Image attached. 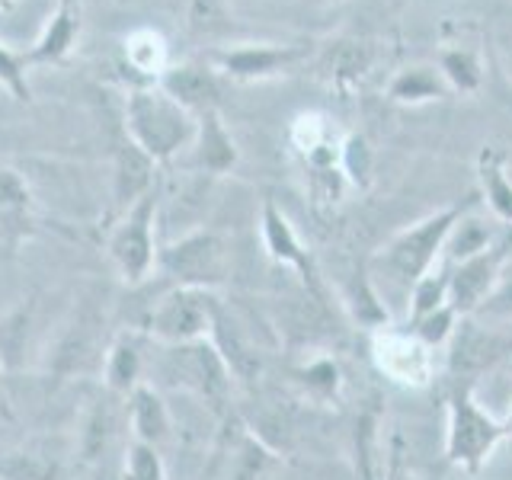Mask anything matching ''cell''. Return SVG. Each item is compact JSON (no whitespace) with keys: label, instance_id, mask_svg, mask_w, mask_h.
<instances>
[{"label":"cell","instance_id":"1","mask_svg":"<svg viewBox=\"0 0 512 480\" xmlns=\"http://www.w3.org/2000/svg\"><path fill=\"white\" fill-rule=\"evenodd\" d=\"M474 202H461V205H448L439 208V212L426 215L423 221L410 224L400 234H394L388 244H384L375 256V263L384 269L394 285L400 288H410L420 282L426 272L436 269L442 247H445V237L452 231V224L468 212Z\"/></svg>","mask_w":512,"mask_h":480},{"label":"cell","instance_id":"2","mask_svg":"<svg viewBox=\"0 0 512 480\" xmlns=\"http://www.w3.org/2000/svg\"><path fill=\"white\" fill-rule=\"evenodd\" d=\"M445 410H448L445 461L452 464V468L477 474L493 458L496 448L509 439L506 423L480 407L471 384H461V388L448 394Z\"/></svg>","mask_w":512,"mask_h":480},{"label":"cell","instance_id":"3","mask_svg":"<svg viewBox=\"0 0 512 480\" xmlns=\"http://www.w3.org/2000/svg\"><path fill=\"white\" fill-rule=\"evenodd\" d=\"M157 189L151 186L144 196H138L125 208V215L116 221V228L109 231L106 256L116 276L128 285H144L157 272Z\"/></svg>","mask_w":512,"mask_h":480},{"label":"cell","instance_id":"4","mask_svg":"<svg viewBox=\"0 0 512 480\" xmlns=\"http://www.w3.org/2000/svg\"><path fill=\"white\" fill-rule=\"evenodd\" d=\"M218 292H205V288L189 285H170L148 311H144L141 327L148 340L157 346H189L208 340L215 320Z\"/></svg>","mask_w":512,"mask_h":480},{"label":"cell","instance_id":"5","mask_svg":"<svg viewBox=\"0 0 512 480\" xmlns=\"http://www.w3.org/2000/svg\"><path fill=\"white\" fill-rule=\"evenodd\" d=\"M128 138L157 164L196 138V122L164 90H141L128 100Z\"/></svg>","mask_w":512,"mask_h":480},{"label":"cell","instance_id":"6","mask_svg":"<svg viewBox=\"0 0 512 480\" xmlns=\"http://www.w3.org/2000/svg\"><path fill=\"white\" fill-rule=\"evenodd\" d=\"M106 311L100 301H74L71 314L61 320V330L48 349L45 368L55 375H90L103 368L106 346L103 343Z\"/></svg>","mask_w":512,"mask_h":480},{"label":"cell","instance_id":"7","mask_svg":"<svg viewBox=\"0 0 512 480\" xmlns=\"http://www.w3.org/2000/svg\"><path fill=\"white\" fill-rule=\"evenodd\" d=\"M157 272H164L173 285L218 292L231 276V250L215 231H192L160 250Z\"/></svg>","mask_w":512,"mask_h":480},{"label":"cell","instance_id":"8","mask_svg":"<svg viewBox=\"0 0 512 480\" xmlns=\"http://www.w3.org/2000/svg\"><path fill=\"white\" fill-rule=\"evenodd\" d=\"M160 349H164V362H160V368H164V375L173 381V388L196 394L199 400L212 404L215 410L228 404L234 375L212 343L199 340L189 346H160Z\"/></svg>","mask_w":512,"mask_h":480},{"label":"cell","instance_id":"9","mask_svg":"<svg viewBox=\"0 0 512 480\" xmlns=\"http://www.w3.org/2000/svg\"><path fill=\"white\" fill-rule=\"evenodd\" d=\"M372 356L378 372L400 388H429L432 378H436L432 349L416 340L413 330H378L372 340Z\"/></svg>","mask_w":512,"mask_h":480},{"label":"cell","instance_id":"10","mask_svg":"<svg viewBox=\"0 0 512 480\" xmlns=\"http://www.w3.org/2000/svg\"><path fill=\"white\" fill-rule=\"evenodd\" d=\"M208 343L218 349V356L231 368L234 381L253 384L263 375V352H260V343H256V333L250 330L247 320L231 308V301H224L221 295L215 304V320H212V333H208Z\"/></svg>","mask_w":512,"mask_h":480},{"label":"cell","instance_id":"11","mask_svg":"<svg viewBox=\"0 0 512 480\" xmlns=\"http://www.w3.org/2000/svg\"><path fill=\"white\" fill-rule=\"evenodd\" d=\"M509 256V240H493V244L471 256V260L452 263V282H448V304L461 317H474V311L487 301L503 279V266Z\"/></svg>","mask_w":512,"mask_h":480},{"label":"cell","instance_id":"12","mask_svg":"<svg viewBox=\"0 0 512 480\" xmlns=\"http://www.w3.org/2000/svg\"><path fill=\"white\" fill-rule=\"evenodd\" d=\"M260 234H263V247L269 260L276 266L292 269L314 298H324V282H320L311 250L301 244L298 231L292 228V221L285 218L282 208L269 199L263 202V212H260Z\"/></svg>","mask_w":512,"mask_h":480},{"label":"cell","instance_id":"13","mask_svg":"<svg viewBox=\"0 0 512 480\" xmlns=\"http://www.w3.org/2000/svg\"><path fill=\"white\" fill-rule=\"evenodd\" d=\"M148 343V333L138 327H125L112 336L100 368L103 391L125 400L138 384H144V372H148V352H144V346Z\"/></svg>","mask_w":512,"mask_h":480},{"label":"cell","instance_id":"14","mask_svg":"<svg viewBox=\"0 0 512 480\" xmlns=\"http://www.w3.org/2000/svg\"><path fill=\"white\" fill-rule=\"evenodd\" d=\"M125 426L132 439L148 442L154 448L167 445L173 439V413L154 384H138V388L125 397Z\"/></svg>","mask_w":512,"mask_h":480},{"label":"cell","instance_id":"15","mask_svg":"<svg viewBox=\"0 0 512 480\" xmlns=\"http://www.w3.org/2000/svg\"><path fill=\"white\" fill-rule=\"evenodd\" d=\"M116 407L119 397H112L109 391H103L93 400L90 410L80 420V432H77V461L84 468H100V464L109 458L112 439H116Z\"/></svg>","mask_w":512,"mask_h":480},{"label":"cell","instance_id":"16","mask_svg":"<svg viewBox=\"0 0 512 480\" xmlns=\"http://www.w3.org/2000/svg\"><path fill=\"white\" fill-rule=\"evenodd\" d=\"M32 324H36V298H26L0 314V372L4 375H16L26 365Z\"/></svg>","mask_w":512,"mask_h":480},{"label":"cell","instance_id":"17","mask_svg":"<svg viewBox=\"0 0 512 480\" xmlns=\"http://www.w3.org/2000/svg\"><path fill=\"white\" fill-rule=\"evenodd\" d=\"M32 224V192L16 170H0V240L16 244L29 234Z\"/></svg>","mask_w":512,"mask_h":480},{"label":"cell","instance_id":"18","mask_svg":"<svg viewBox=\"0 0 512 480\" xmlns=\"http://www.w3.org/2000/svg\"><path fill=\"white\" fill-rule=\"evenodd\" d=\"M237 164V144L228 128L218 119V112H202L196 125V167L205 173H228Z\"/></svg>","mask_w":512,"mask_h":480},{"label":"cell","instance_id":"19","mask_svg":"<svg viewBox=\"0 0 512 480\" xmlns=\"http://www.w3.org/2000/svg\"><path fill=\"white\" fill-rule=\"evenodd\" d=\"M295 384L298 391L311 400V404H320V407H330L340 400L343 394V368L333 356H314L308 362H301L295 368Z\"/></svg>","mask_w":512,"mask_h":480},{"label":"cell","instance_id":"20","mask_svg":"<svg viewBox=\"0 0 512 480\" xmlns=\"http://www.w3.org/2000/svg\"><path fill=\"white\" fill-rule=\"evenodd\" d=\"M164 93L183 109L212 112L218 106V84L215 77L202 68H176L164 74Z\"/></svg>","mask_w":512,"mask_h":480},{"label":"cell","instance_id":"21","mask_svg":"<svg viewBox=\"0 0 512 480\" xmlns=\"http://www.w3.org/2000/svg\"><path fill=\"white\" fill-rule=\"evenodd\" d=\"M477 176H480V196L490 205V212L500 221L512 224V180L506 173L503 154H496L493 148L480 151Z\"/></svg>","mask_w":512,"mask_h":480},{"label":"cell","instance_id":"22","mask_svg":"<svg viewBox=\"0 0 512 480\" xmlns=\"http://www.w3.org/2000/svg\"><path fill=\"white\" fill-rule=\"evenodd\" d=\"M298 52L295 48H266V45H250V48H234V52L218 55L221 68L234 74V77H266L276 74L279 68H285L288 61H295Z\"/></svg>","mask_w":512,"mask_h":480},{"label":"cell","instance_id":"23","mask_svg":"<svg viewBox=\"0 0 512 480\" xmlns=\"http://www.w3.org/2000/svg\"><path fill=\"white\" fill-rule=\"evenodd\" d=\"M490 244H493V228L484 218L471 215V208H468V212L452 224V231H448L442 256L448 263H461V260H471L477 253H484Z\"/></svg>","mask_w":512,"mask_h":480},{"label":"cell","instance_id":"24","mask_svg":"<svg viewBox=\"0 0 512 480\" xmlns=\"http://www.w3.org/2000/svg\"><path fill=\"white\" fill-rule=\"evenodd\" d=\"M151 170L154 160L138 151L132 141L122 144L119 151V164H116V202L119 205H132L138 196L151 189Z\"/></svg>","mask_w":512,"mask_h":480},{"label":"cell","instance_id":"25","mask_svg":"<svg viewBox=\"0 0 512 480\" xmlns=\"http://www.w3.org/2000/svg\"><path fill=\"white\" fill-rule=\"evenodd\" d=\"M61 461L36 448H4L0 452V480H58Z\"/></svg>","mask_w":512,"mask_h":480},{"label":"cell","instance_id":"26","mask_svg":"<svg viewBox=\"0 0 512 480\" xmlns=\"http://www.w3.org/2000/svg\"><path fill=\"white\" fill-rule=\"evenodd\" d=\"M445 93H448V84L442 80V74L432 68L400 71L388 87V96L394 103H429V100H442Z\"/></svg>","mask_w":512,"mask_h":480},{"label":"cell","instance_id":"27","mask_svg":"<svg viewBox=\"0 0 512 480\" xmlns=\"http://www.w3.org/2000/svg\"><path fill=\"white\" fill-rule=\"evenodd\" d=\"M448 282H452V263L436 266L410 288V324L448 304Z\"/></svg>","mask_w":512,"mask_h":480},{"label":"cell","instance_id":"28","mask_svg":"<svg viewBox=\"0 0 512 480\" xmlns=\"http://www.w3.org/2000/svg\"><path fill=\"white\" fill-rule=\"evenodd\" d=\"M346 308H349L352 317H356V324H362L365 330L378 333L384 327H391L388 324V308L381 304L375 285L365 279V272H359V276L352 279L349 292H346Z\"/></svg>","mask_w":512,"mask_h":480},{"label":"cell","instance_id":"29","mask_svg":"<svg viewBox=\"0 0 512 480\" xmlns=\"http://www.w3.org/2000/svg\"><path fill=\"white\" fill-rule=\"evenodd\" d=\"M122 480H167V464L160 448L132 439L122 455Z\"/></svg>","mask_w":512,"mask_h":480},{"label":"cell","instance_id":"30","mask_svg":"<svg viewBox=\"0 0 512 480\" xmlns=\"http://www.w3.org/2000/svg\"><path fill=\"white\" fill-rule=\"evenodd\" d=\"M458 320H464L452 304H442L439 311H432V314H426L423 320H416V324H410V330H413V336L420 340L423 346H429L432 352L436 349H442V346H448L455 340V333H458Z\"/></svg>","mask_w":512,"mask_h":480},{"label":"cell","instance_id":"31","mask_svg":"<svg viewBox=\"0 0 512 480\" xmlns=\"http://www.w3.org/2000/svg\"><path fill=\"white\" fill-rule=\"evenodd\" d=\"M439 74L448 84V90L474 93L480 87V64L468 48H452V52H445L439 61Z\"/></svg>","mask_w":512,"mask_h":480},{"label":"cell","instance_id":"32","mask_svg":"<svg viewBox=\"0 0 512 480\" xmlns=\"http://www.w3.org/2000/svg\"><path fill=\"white\" fill-rule=\"evenodd\" d=\"M368 64H372V48L365 42H340L330 55V74L336 84L346 87L368 71Z\"/></svg>","mask_w":512,"mask_h":480},{"label":"cell","instance_id":"33","mask_svg":"<svg viewBox=\"0 0 512 480\" xmlns=\"http://www.w3.org/2000/svg\"><path fill=\"white\" fill-rule=\"evenodd\" d=\"M340 173L343 180H349L352 186L365 189L372 183V148H368L365 135H349L340 148Z\"/></svg>","mask_w":512,"mask_h":480},{"label":"cell","instance_id":"34","mask_svg":"<svg viewBox=\"0 0 512 480\" xmlns=\"http://www.w3.org/2000/svg\"><path fill=\"white\" fill-rule=\"evenodd\" d=\"M74 39V20H71V10H61L55 16L52 29H48V36L42 39V45L36 48V58H61L68 52V45Z\"/></svg>","mask_w":512,"mask_h":480},{"label":"cell","instance_id":"35","mask_svg":"<svg viewBox=\"0 0 512 480\" xmlns=\"http://www.w3.org/2000/svg\"><path fill=\"white\" fill-rule=\"evenodd\" d=\"M474 317L487 320H512V279H500V285L487 295V301L474 311Z\"/></svg>","mask_w":512,"mask_h":480},{"label":"cell","instance_id":"36","mask_svg":"<svg viewBox=\"0 0 512 480\" xmlns=\"http://www.w3.org/2000/svg\"><path fill=\"white\" fill-rule=\"evenodd\" d=\"M0 80L13 90L16 100H29V87L23 84V74H20V64H16L7 52H0Z\"/></svg>","mask_w":512,"mask_h":480},{"label":"cell","instance_id":"37","mask_svg":"<svg viewBox=\"0 0 512 480\" xmlns=\"http://www.w3.org/2000/svg\"><path fill=\"white\" fill-rule=\"evenodd\" d=\"M503 423H506V432H509V439H512V407H509V413H506V420H503Z\"/></svg>","mask_w":512,"mask_h":480},{"label":"cell","instance_id":"38","mask_svg":"<svg viewBox=\"0 0 512 480\" xmlns=\"http://www.w3.org/2000/svg\"><path fill=\"white\" fill-rule=\"evenodd\" d=\"M381 480H394V471H388V474H384Z\"/></svg>","mask_w":512,"mask_h":480},{"label":"cell","instance_id":"39","mask_svg":"<svg viewBox=\"0 0 512 480\" xmlns=\"http://www.w3.org/2000/svg\"><path fill=\"white\" fill-rule=\"evenodd\" d=\"M509 74H512V45H509Z\"/></svg>","mask_w":512,"mask_h":480}]
</instances>
